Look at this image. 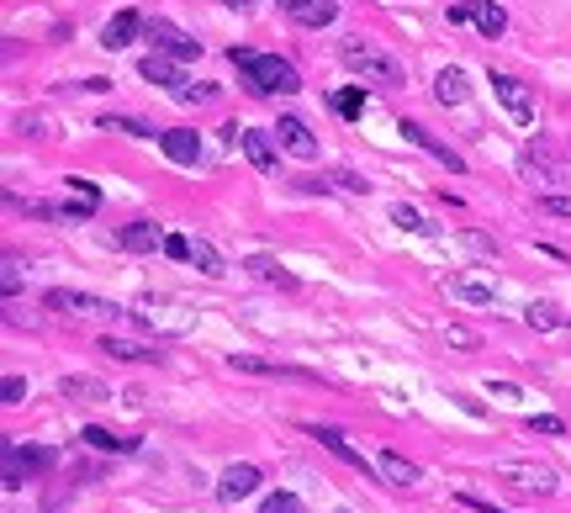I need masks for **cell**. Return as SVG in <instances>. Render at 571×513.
<instances>
[{
	"label": "cell",
	"instance_id": "6da1fadb",
	"mask_svg": "<svg viewBox=\"0 0 571 513\" xmlns=\"http://www.w3.org/2000/svg\"><path fill=\"white\" fill-rule=\"evenodd\" d=\"M228 59H233V69L244 75L260 96H291V90L302 85V75L291 69L281 53H260V48H228Z\"/></svg>",
	"mask_w": 571,
	"mask_h": 513
},
{
	"label": "cell",
	"instance_id": "7a4b0ae2",
	"mask_svg": "<svg viewBox=\"0 0 571 513\" xmlns=\"http://www.w3.org/2000/svg\"><path fill=\"white\" fill-rule=\"evenodd\" d=\"M53 461H59V455H53L48 445H11V439H6V455H0V482H6V492H16L27 476L48 471Z\"/></svg>",
	"mask_w": 571,
	"mask_h": 513
},
{
	"label": "cell",
	"instance_id": "3957f363",
	"mask_svg": "<svg viewBox=\"0 0 571 513\" xmlns=\"http://www.w3.org/2000/svg\"><path fill=\"white\" fill-rule=\"evenodd\" d=\"M143 38H149L154 53H164V59H175V64L201 59V43L191 38V32H180L170 16H149V22H143Z\"/></svg>",
	"mask_w": 571,
	"mask_h": 513
},
{
	"label": "cell",
	"instance_id": "277c9868",
	"mask_svg": "<svg viewBox=\"0 0 571 513\" xmlns=\"http://www.w3.org/2000/svg\"><path fill=\"white\" fill-rule=\"evenodd\" d=\"M43 302L53 307V313H69V318H106V323H117V318H122V307H117V302L85 297V291H64V286L43 291Z\"/></svg>",
	"mask_w": 571,
	"mask_h": 513
},
{
	"label": "cell",
	"instance_id": "5b68a950",
	"mask_svg": "<svg viewBox=\"0 0 571 513\" xmlns=\"http://www.w3.org/2000/svg\"><path fill=\"white\" fill-rule=\"evenodd\" d=\"M503 482L513 487V492H529V498H550V492H556V471L550 466H529V461H508L503 471Z\"/></svg>",
	"mask_w": 571,
	"mask_h": 513
},
{
	"label": "cell",
	"instance_id": "8992f818",
	"mask_svg": "<svg viewBox=\"0 0 571 513\" xmlns=\"http://www.w3.org/2000/svg\"><path fill=\"white\" fill-rule=\"evenodd\" d=\"M397 133L408 138V143H418L423 154H434L439 164H445V170H455V175H466V159H460V154L450 149V143H439V138H434V133H429V127H423V122H413V117H402V122H397Z\"/></svg>",
	"mask_w": 571,
	"mask_h": 513
},
{
	"label": "cell",
	"instance_id": "52a82bcc",
	"mask_svg": "<svg viewBox=\"0 0 571 513\" xmlns=\"http://www.w3.org/2000/svg\"><path fill=\"white\" fill-rule=\"evenodd\" d=\"M492 96L503 101V112L519 122V127L534 122V96H529V85H524V80H513V75H492Z\"/></svg>",
	"mask_w": 571,
	"mask_h": 513
},
{
	"label": "cell",
	"instance_id": "ba28073f",
	"mask_svg": "<svg viewBox=\"0 0 571 513\" xmlns=\"http://www.w3.org/2000/svg\"><path fill=\"white\" fill-rule=\"evenodd\" d=\"M260 482H265V471L254 461H233L223 476H217V498H223V503H244Z\"/></svg>",
	"mask_w": 571,
	"mask_h": 513
},
{
	"label": "cell",
	"instance_id": "9c48e42d",
	"mask_svg": "<svg viewBox=\"0 0 571 513\" xmlns=\"http://www.w3.org/2000/svg\"><path fill=\"white\" fill-rule=\"evenodd\" d=\"M275 143L291 154V159H318V138H312V127L302 117L281 112V122H275Z\"/></svg>",
	"mask_w": 571,
	"mask_h": 513
},
{
	"label": "cell",
	"instance_id": "30bf717a",
	"mask_svg": "<svg viewBox=\"0 0 571 513\" xmlns=\"http://www.w3.org/2000/svg\"><path fill=\"white\" fill-rule=\"evenodd\" d=\"M344 64L360 69V75H376V80H402V64L386 59L381 48H365V43H349L344 48Z\"/></svg>",
	"mask_w": 571,
	"mask_h": 513
},
{
	"label": "cell",
	"instance_id": "8fae6325",
	"mask_svg": "<svg viewBox=\"0 0 571 513\" xmlns=\"http://www.w3.org/2000/svg\"><path fill=\"white\" fill-rule=\"evenodd\" d=\"M238 149H244V159L260 175H270L275 164H281V154H275V133H265V127H244V133H238Z\"/></svg>",
	"mask_w": 571,
	"mask_h": 513
},
{
	"label": "cell",
	"instance_id": "7c38bea8",
	"mask_svg": "<svg viewBox=\"0 0 571 513\" xmlns=\"http://www.w3.org/2000/svg\"><path fill=\"white\" fill-rule=\"evenodd\" d=\"M143 22H149V16H138V11H117L112 22L101 27V48H106V53H122L133 38H143Z\"/></svg>",
	"mask_w": 571,
	"mask_h": 513
},
{
	"label": "cell",
	"instance_id": "4fadbf2b",
	"mask_svg": "<svg viewBox=\"0 0 571 513\" xmlns=\"http://www.w3.org/2000/svg\"><path fill=\"white\" fill-rule=\"evenodd\" d=\"M180 69H186V64H175V59H164V53H149V59H138V75H143V80H149V85H170V90H175V96H180V90H186V85H191L186 75H180Z\"/></svg>",
	"mask_w": 571,
	"mask_h": 513
},
{
	"label": "cell",
	"instance_id": "5bb4252c",
	"mask_svg": "<svg viewBox=\"0 0 571 513\" xmlns=\"http://www.w3.org/2000/svg\"><path fill=\"white\" fill-rule=\"evenodd\" d=\"M69 196H75V201L59 207V223H85V217L101 207V191L90 186V180H80V175H69Z\"/></svg>",
	"mask_w": 571,
	"mask_h": 513
},
{
	"label": "cell",
	"instance_id": "9a60e30c",
	"mask_svg": "<svg viewBox=\"0 0 571 513\" xmlns=\"http://www.w3.org/2000/svg\"><path fill=\"white\" fill-rule=\"evenodd\" d=\"M307 434L318 439V445H323L328 455H339V461H349L355 471H365V476H371V466H365V455H360L355 445H349V439H344L339 429H328V424H307Z\"/></svg>",
	"mask_w": 571,
	"mask_h": 513
},
{
	"label": "cell",
	"instance_id": "2e32d148",
	"mask_svg": "<svg viewBox=\"0 0 571 513\" xmlns=\"http://www.w3.org/2000/svg\"><path fill=\"white\" fill-rule=\"evenodd\" d=\"M164 238H170V233H159V223L138 217V223H127V228L117 233V244L133 249V254H154V249H164Z\"/></svg>",
	"mask_w": 571,
	"mask_h": 513
},
{
	"label": "cell",
	"instance_id": "e0dca14e",
	"mask_svg": "<svg viewBox=\"0 0 571 513\" xmlns=\"http://www.w3.org/2000/svg\"><path fill=\"white\" fill-rule=\"evenodd\" d=\"M466 16L476 22L482 38H503V32H508V11L497 6V0H466Z\"/></svg>",
	"mask_w": 571,
	"mask_h": 513
},
{
	"label": "cell",
	"instance_id": "ac0fdd59",
	"mask_svg": "<svg viewBox=\"0 0 571 513\" xmlns=\"http://www.w3.org/2000/svg\"><path fill=\"white\" fill-rule=\"evenodd\" d=\"M159 149L175 164H196L201 159V138L191 133V127H170V133H159Z\"/></svg>",
	"mask_w": 571,
	"mask_h": 513
},
{
	"label": "cell",
	"instance_id": "d6986e66",
	"mask_svg": "<svg viewBox=\"0 0 571 513\" xmlns=\"http://www.w3.org/2000/svg\"><path fill=\"white\" fill-rule=\"evenodd\" d=\"M445 291H450L455 302H466V307H492V302H497V291H492L487 281H471V276H450Z\"/></svg>",
	"mask_w": 571,
	"mask_h": 513
},
{
	"label": "cell",
	"instance_id": "ffe728a7",
	"mask_svg": "<svg viewBox=\"0 0 571 513\" xmlns=\"http://www.w3.org/2000/svg\"><path fill=\"white\" fill-rule=\"evenodd\" d=\"M59 392H64L69 402H106V397H112V387H106L101 376H64Z\"/></svg>",
	"mask_w": 571,
	"mask_h": 513
},
{
	"label": "cell",
	"instance_id": "44dd1931",
	"mask_svg": "<svg viewBox=\"0 0 571 513\" xmlns=\"http://www.w3.org/2000/svg\"><path fill=\"white\" fill-rule=\"evenodd\" d=\"M244 270H249V276H260L265 286H281V291H291V286H297V276H291V270H281V265L270 260V254H249V260H244Z\"/></svg>",
	"mask_w": 571,
	"mask_h": 513
},
{
	"label": "cell",
	"instance_id": "7402d4cb",
	"mask_svg": "<svg viewBox=\"0 0 571 513\" xmlns=\"http://www.w3.org/2000/svg\"><path fill=\"white\" fill-rule=\"evenodd\" d=\"M381 476H386V482H392V487H418V466L408 461V455H397V450H386L381 455Z\"/></svg>",
	"mask_w": 571,
	"mask_h": 513
},
{
	"label": "cell",
	"instance_id": "603a6c76",
	"mask_svg": "<svg viewBox=\"0 0 571 513\" xmlns=\"http://www.w3.org/2000/svg\"><path fill=\"white\" fill-rule=\"evenodd\" d=\"M434 96L445 101V106H460V101L471 96V80L460 75V69H439V75H434Z\"/></svg>",
	"mask_w": 571,
	"mask_h": 513
},
{
	"label": "cell",
	"instance_id": "cb8c5ba5",
	"mask_svg": "<svg viewBox=\"0 0 571 513\" xmlns=\"http://www.w3.org/2000/svg\"><path fill=\"white\" fill-rule=\"evenodd\" d=\"M101 350L112 355V360H164L154 344H133V339H117V334H106V339H101Z\"/></svg>",
	"mask_w": 571,
	"mask_h": 513
},
{
	"label": "cell",
	"instance_id": "d4e9b609",
	"mask_svg": "<svg viewBox=\"0 0 571 513\" xmlns=\"http://www.w3.org/2000/svg\"><path fill=\"white\" fill-rule=\"evenodd\" d=\"M334 16H339V6H334V0H307V6H297V11H291V22H297V27H328Z\"/></svg>",
	"mask_w": 571,
	"mask_h": 513
},
{
	"label": "cell",
	"instance_id": "484cf974",
	"mask_svg": "<svg viewBox=\"0 0 571 513\" xmlns=\"http://www.w3.org/2000/svg\"><path fill=\"white\" fill-rule=\"evenodd\" d=\"M228 365H233V371H244V376H307V371H297V365H275V360H249V355H233Z\"/></svg>",
	"mask_w": 571,
	"mask_h": 513
},
{
	"label": "cell",
	"instance_id": "4316f807",
	"mask_svg": "<svg viewBox=\"0 0 571 513\" xmlns=\"http://www.w3.org/2000/svg\"><path fill=\"white\" fill-rule=\"evenodd\" d=\"M191 265L201 270V276H212V281L228 270V265H223V254H217V249L207 244V238H191Z\"/></svg>",
	"mask_w": 571,
	"mask_h": 513
},
{
	"label": "cell",
	"instance_id": "83f0119b",
	"mask_svg": "<svg viewBox=\"0 0 571 513\" xmlns=\"http://www.w3.org/2000/svg\"><path fill=\"white\" fill-rule=\"evenodd\" d=\"M85 445H96V450H138V439H133V434H112V429L90 424V429H85Z\"/></svg>",
	"mask_w": 571,
	"mask_h": 513
},
{
	"label": "cell",
	"instance_id": "f1b7e54d",
	"mask_svg": "<svg viewBox=\"0 0 571 513\" xmlns=\"http://www.w3.org/2000/svg\"><path fill=\"white\" fill-rule=\"evenodd\" d=\"M524 323L534 328V334H550V328H561V313H556V302H529Z\"/></svg>",
	"mask_w": 571,
	"mask_h": 513
},
{
	"label": "cell",
	"instance_id": "f546056e",
	"mask_svg": "<svg viewBox=\"0 0 571 513\" xmlns=\"http://www.w3.org/2000/svg\"><path fill=\"white\" fill-rule=\"evenodd\" d=\"M334 112H339V117H349V122H355V117L365 112V90H360V85H344L339 96H334Z\"/></svg>",
	"mask_w": 571,
	"mask_h": 513
},
{
	"label": "cell",
	"instance_id": "4dcf8cb0",
	"mask_svg": "<svg viewBox=\"0 0 571 513\" xmlns=\"http://www.w3.org/2000/svg\"><path fill=\"white\" fill-rule=\"evenodd\" d=\"M101 127H117V133H133V138H159L149 122H138V117H122V112H106Z\"/></svg>",
	"mask_w": 571,
	"mask_h": 513
},
{
	"label": "cell",
	"instance_id": "1f68e13d",
	"mask_svg": "<svg viewBox=\"0 0 571 513\" xmlns=\"http://www.w3.org/2000/svg\"><path fill=\"white\" fill-rule=\"evenodd\" d=\"M260 513H307V508H302L297 492H275V498H265V508H260Z\"/></svg>",
	"mask_w": 571,
	"mask_h": 513
},
{
	"label": "cell",
	"instance_id": "d6a6232c",
	"mask_svg": "<svg viewBox=\"0 0 571 513\" xmlns=\"http://www.w3.org/2000/svg\"><path fill=\"white\" fill-rule=\"evenodd\" d=\"M519 175L529 180V186H545V180H556V170H550V164H540V159H519Z\"/></svg>",
	"mask_w": 571,
	"mask_h": 513
},
{
	"label": "cell",
	"instance_id": "836d02e7",
	"mask_svg": "<svg viewBox=\"0 0 571 513\" xmlns=\"http://www.w3.org/2000/svg\"><path fill=\"white\" fill-rule=\"evenodd\" d=\"M212 96H217V85H207V80H201V85H186L175 101H186V106H207Z\"/></svg>",
	"mask_w": 571,
	"mask_h": 513
},
{
	"label": "cell",
	"instance_id": "e575fe53",
	"mask_svg": "<svg viewBox=\"0 0 571 513\" xmlns=\"http://www.w3.org/2000/svg\"><path fill=\"white\" fill-rule=\"evenodd\" d=\"M392 223H397V228H408V233H429V223H423L413 207H392Z\"/></svg>",
	"mask_w": 571,
	"mask_h": 513
},
{
	"label": "cell",
	"instance_id": "d590c367",
	"mask_svg": "<svg viewBox=\"0 0 571 513\" xmlns=\"http://www.w3.org/2000/svg\"><path fill=\"white\" fill-rule=\"evenodd\" d=\"M32 387H27V381L22 376H6V387H0V402H6V408H16V402H22Z\"/></svg>",
	"mask_w": 571,
	"mask_h": 513
},
{
	"label": "cell",
	"instance_id": "8d00e7d4",
	"mask_svg": "<svg viewBox=\"0 0 571 513\" xmlns=\"http://www.w3.org/2000/svg\"><path fill=\"white\" fill-rule=\"evenodd\" d=\"M529 434H566V424L556 413H540V418H529Z\"/></svg>",
	"mask_w": 571,
	"mask_h": 513
},
{
	"label": "cell",
	"instance_id": "74e56055",
	"mask_svg": "<svg viewBox=\"0 0 571 513\" xmlns=\"http://www.w3.org/2000/svg\"><path fill=\"white\" fill-rule=\"evenodd\" d=\"M164 254H170V260H191V238L186 233H170V238H164Z\"/></svg>",
	"mask_w": 571,
	"mask_h": 513
},
{
	"label": "cell",
	"instance_id": "f35d334b",
	"mask_svg": "<svg viewBox=\"0 0 571 513\" xmlns=\"http://www.w3.org/2000/svg\"><path fill=\"white\" fill-rule=\"evenodd\" d=\"M540 212H550V217H571V196H540Z\"/></svg>",
	"mask_w": 571,
	"mask_h": 513
},
{
	"label": "cell",
	"instance_id": "ab89813d",
	"mask_svg": "<svg viewBox=\"0 0 571 513\" xmlns=\"http://www.w3.org/2000/svg\"><path fill=\"white\" fill-rule=\"evenodd\" d=\"M0 286H6V297H16V291H22V270H16V260H6V270H0Z\"/></svg>",
	"mask_w": 571,
	"mask_h": 513
},
{
	"label": "cell",
	"instance_id": "60d3db41",
	"mask_svg": "<svg viewBox=\"0 0 571 513\" xmlns=\"http://www.w3.org/2000/svg\"><path fill=\"white\" fill-rule=\"evenodd\" d=\"M466 249H471V254H487V260H492V254H497V244H492L487 233H466Z\"/></svg>",
	"mask_w": 571,
	"mask_h": 513
},
{
	"label": "cell",
	"instance_id": "b9f144b4",
	"mask_svg": "<svg viewBox=\"0 0 571 513\" xmlns=\"http://www.w3.org/2000/svg\"><path fill=\"white\" fill-rule=\"evenodd\" d=\"M445 339H450V344H460V350H476V334H471V328H460V323H455V328H445Z\"/></svg>",
	"mask_w": 571,
	"mask_h": 513
},
{
	"label": "cell",
	"instance_id": "7bdbcfd3",
	"mask_svg": "<svg viewBox=\"0 0 571 513\" xmlns=\"http://www.w3.org/2000/svg\"><path fill=\"white\" fill-rule=\"evenodd\" d=\"M460 508H471V513H503V508H492L487 498H476V492H460Z\"/></svg>",
	"mask_w": 571,
	"mask_h": 513
},
{
	"label": "cell",
	"instance_id": "ee69618b",
	"mask_svg": "<svg viewBox=\"0 0 571 513\" xmlns=\"http://www.w3.org/2000/svg\"><path fill=\"white\" fill-rule=\"evenodd\" d=\"M487 392H497V397H503V402H513V397H519V387H513V381H492Z\"/></svg>",
	"mask_w": 571,
	"mask_h": 513
},
{
	"label": "cell",
	"instance_id": "f6af8a7d",
	"mask_svg": "<svg viewBox=\"0 0 571 513\" xmlns=\"http://www.w3.org/2000/svg\"><path fill=\"white\" fill-rule=\"evenodd\" d=\"M334 180H339V186H349V191H365V180H360V175H349V170H339Z\"/></svg>",
	"mask_w": 571,
	"mask_h": 513
},
{
	"label": "cell",
	"instance_id": "bcb514c9",
	"mask_svg": "<svg viewBox=\"0 0 571 513\" xmlns=\"http://www.w3.org/2000/svg\"><path fill=\"white\" fill-rule=\"evenodd\" d=\"M275 6H286V11H297V6H307V0H275Z\"/></svg>",
	"mask_w": 571,
	"mask_h": 513
},
{
	"label": "cell",
	"instance_id": "7dc6e473",
	"mask_svg": "<svg viewBox=\"0 0 571 513\" xmlns=\"http://www.w3.org/2000/svg\"><path fill=\"white\" fill-rule=\"evenodd\" d=\"M223 6H254V0H223Z\"/></svg>",
	"mask_w": 571,
	"mask_h": 513
},
{
	"label": "cell",
	"instance_id": "c3c4849f",
	"mask_svg": "<svg viewBox=\"0 0 571 513\" xmlns=\"http://www.w3.org/2000/svg\"><path fill=\"white\" fill-rule=\"evenodd\" d=\"M339 513H349V508H339Z\"/></svg>",
	"mask_w": 571,
	"mask_h": 513
}]
</instances>
